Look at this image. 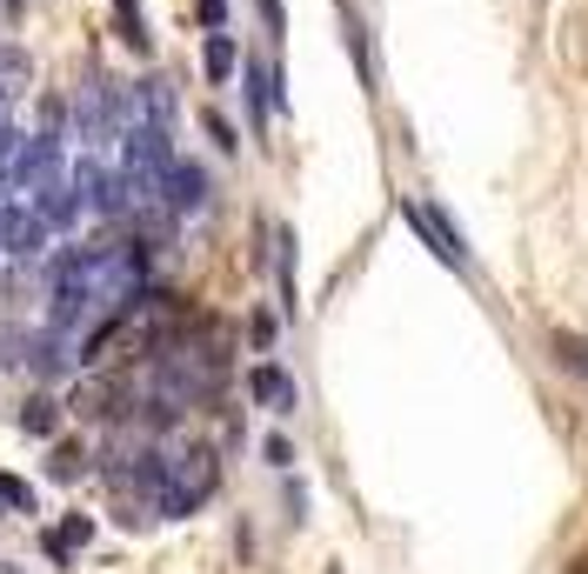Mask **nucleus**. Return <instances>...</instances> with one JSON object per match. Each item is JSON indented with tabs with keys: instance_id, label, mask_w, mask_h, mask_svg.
I'll use <instances>...</instances> for the list:
<instances>
[{
	"instance_id": "1",
	"label": "nucleus",
	"mask_w": 588,
	"mask_h": 574,
	"mask_svg": "<svg viewBox=\"0 0 588 574\" xmlns=\"http://www.w3.org/2000/svg\"><path fill=\"white\" fill-rule=\"evenodd\" d=\"M214 487V454L208 448H181L175 461H167V474H160V495H154V508L167 515V521H181L201 495Z\"/></svg>"
},
{
	"instance_id": "2",
	"label": "nucleus",
	"mask_w": 588,
	"mask_h": 574,
	"mask_svg": "<svg viewBox=\"0 0 588 574\" xmlns=\"http://www.w3.org/2000/svg\"><path fill=\"white\" fill-rule=\"evenodd\" d=\"M401 214H408V227L429 240V248L448 261V268H468V248H462V234H455V221L435 207V201H401Z\"/></svg>"
},
{
	"instance_id": "3",
	"label": "nucleus",
	"mask_w": 588,
	"mask_h": 574,
	"mask_svg": "<svg viewBox=\"0 0 588 574\" xmlns=\"http://www.w3.org/2000/svg\"><path fill=\"white\" fill-rule=\"evenodd\" d=\"M0 248L34 261L47 248V214L41 207H21V201H0Z\"/></svg>"
},
{
	"instance_id": "4",
	"label": "nucleus",
	"mask_w": 588,
	"mask_h": 574,
	"mask_svg": "<svg viewBox=\"0 0 588 574\" xmlns=\"http://www.w3.org/2000/svg\"><path fill=\"white\" fill-rule=\"evenodd\" d=\"M74 194H80V207H95V214H121L127 207L121 201V181L108 168H95V160H80V168H74Z\"/></svg>"
},
{
	"instance_id": "5",
	"label": "nucleus",
	"mask_w": 588,
	"mask_h": 574,
	"mask_svg": "<svg viewBox=\"0 0 588 574\" xmlns=\"http://www.w3.org/2000/svg\"><path fill=\"white\" fill-rule=\"evenodd\" d=\"M160 194H167V207H175V214H195L208 201V175L195 168V160H175V168L160 175Z\"/></svg>"
},
{
	"instance_id": "6",
	"label": "nucleus",
	"mask_w": 588,
	"mask_h": 574,
	"mask_svg": "<svg viewBox=\"0 0 588 574\" xmlns=\"http://www.w3.org/2000/svg\"><path fill=\"white\" fill-rule=\"evenodd\" d=\"M247 387H255V401H268L275 415H288V407H295V381L281 368H255V374H247Z\"/></svg>"
},
{
	"instance_id": "7",
	"label": "nucleus",
	"mask_w": 588,
	"mask_h": 574,
	"mask_svg": "<svg viewBox=\"0 0 588 574\" xmlns=\"http://www.w3.org/2000/svg\"><path fill=\"white\" fill-rule=\"evenodd\" d=\"M241 88H247V114H255V127H262L268 108H275V80H268V67L247 60V67H241Z\"/></svg>"
},
{
	"instance_id": "8",
	"label": "nucleus",
	"mask_w": 588,
	"mask_h": 574,
	"mask_svg": "<svg viewBox=\"0 0 588 574\" xmlns=\"http://www.w3.org/2000/svg\"><path fill=\"white\" fill-rule=\"evenodd\" d=\"M234 67H241L234 41H228V34H208V80H214V88H221V80H234Z\"/></svg>"
},
{
	"instance_id": "9",
	"label": "nucleus",
	"mask_w": 588,
	"mask_h": 574,
	"mask_svg": "<svg viewBox=\"0 0 588 574\" xmlns=\"http://www.w3.org/2000/svg\"><path fill=\"white\" fill-rule=\"evenodd\" d=\"M21 428H27V435H54V428H60V407H54L47 394H34L27 415H21Z\"/></svg>"
},
{
	"instance_id": "10",
	"label": "nucleus",
	"mask_w": 588,
	"mask_h": 574,
	"mask_svg": "<svg viewBox=\"0 0 588 574\" xmlns=\"http://www.w3.org/2000/svg\"><path fill=\"white\" fill-rule=\"evenodd\" d=\"M114 14H121V34H127V47H147V21H141V8H134V0H114Z\"/></svg>"
},
{
	"instance_id": "11",
	"label": "nucleus",
	"mask_w": 588,
	"mask_h": 574,
	"mask_svg": "<svg viewBox=\"0 0 588 574\" xmlns=\"http://www.w3.org/2000/svg\"><path fill=\"white\" fill-rule=\"evenodd\" d=\"M14 160H21V134H14V127H0V181L14 175Z\"/></svg>"
},
{
	"instance_id": "12",
	"label": "nucleus",
	"mask_w": 588,
	"mask_h": 574,
	"mask_svg": "<svg viewBox=\"0 0 588 574\" xmlns=\"http://www.w3.org/2000/svg\"><path fill=\"white\" fill-rule=\"evenodd\" d=\"M208 134H214V147H221V154H234V147H241V140H234V127H228L221 114H208Z\"/></svg>"
},
{
	"instance_id": "13",
	"label": "nucleus",
	"mask_w": 588,
	"mask_h": 574,
	"mask_svg": "<svg viewBox=\"0 0 588 574\" xmlns=\"http://www.w3.org/2000/svg\"><path fill=\"white\" fill-rule=\"evenodd\" d=\"M262 454H268V461H275V468H288V461H295V448H288V441H281V435H268V441H262Z\"/></svg>"
},
{
	"instance_id": "14",
	"label": "nucleus",
	"mask_w": 588,
	"mask_h": 574,
	"mask_svg": "<svg viewBox=\"0 0 588 574\" xmlns=\"http://www.w3.org/2000/svg\"><path fill=\"white\" fill-rule=\"evenodd\" d=\"M54 474L74 481V474H80V448H60V454H54Z\"/></svg>"
},
{
	"instance_id": "15",
	"label": "nucleus",
	"mask_w": 588,
	"mask_h": 574,
	"mask_svg": "<svg viewBox=\"0 0 588 574\" xmlns=\"http://www.w3.org/2000/svg\"><path fill=\"white\" fill-rule=\"evenodd\" d=\"M88 534H95V521H67V528H60V548H80Z\"/></svg>"
},
{
	"instance_id": "16",
	"label": "nucleus",
	"mask_w": 588,
	"mask_h": 574,
	"mask_svg": "<svg viewBox=\"0 0 588 574\" xmlns=\"http://www.w3.org/2000/svg\"><path fill=\"white\" fill-rule=\"evenodd\" d=\"M0 502H14V508H27V487H21V481H8V474H0Z\"/></svg>"
},
{
	"instance_id": "17",
	"label": "nucleus",
	"mask_w": 588,
	"mask_h": 574,
	"mask_svg": "<svg viewBox=\"0 0 588 574\" xmlns=\"http://www.w3.org/2000/svg\"><path fill=\"white\" fill-rule=\"evenodd\" d=\"M262 14H268V27L281 34V0H262Z\"/></svg>"
}]
</instances>
